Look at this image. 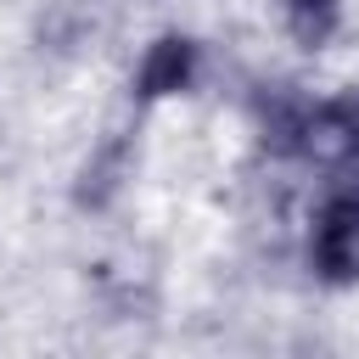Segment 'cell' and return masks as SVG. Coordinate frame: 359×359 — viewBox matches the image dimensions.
<instances>
[{"mask_svg":"<svg viewBox=\"0 0 359 359\" xmlns=\"http://www.w3.org/2000/svg\"><path fill=\"white\" fill-rule=\"evenodd\" d=\"M320 258L331 275H359V208H337L320 224Z\"/></svg>","mask_w":359,"mask_h":359,"instance_id":"obj_1","label":"cell"}]
</instances>
